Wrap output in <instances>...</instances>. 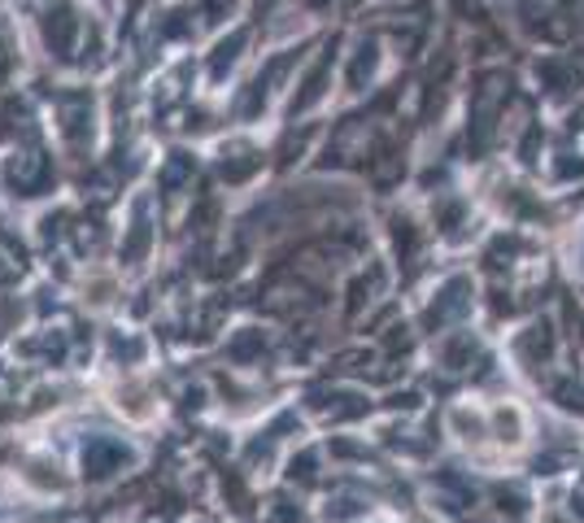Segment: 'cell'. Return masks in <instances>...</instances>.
Here are the masks:
<instances>
[{
    "instance_id": "6da1fadb",
    "label": "cell",
    "mask_w": 584,
    "mask_h": 523,
    "mask_svg": "<svg viewBox=\"0 0 584 523\" xmlns=\"http://www.w3.org/2000/svg\"><path fill=\"white\" fill-rule=\"evenodd\" d=\"M136 462H140V449L127 437H114V432H92L79 446V471L87 484H109V480L127 475Z\"/></svg>"
}]
</instances>
